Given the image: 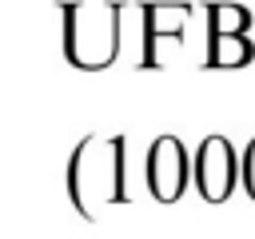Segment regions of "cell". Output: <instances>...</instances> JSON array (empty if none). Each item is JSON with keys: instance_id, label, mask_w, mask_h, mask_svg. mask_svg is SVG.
<instances>
[{"instance_id": "cell-1", "label": "cell", "mask_w": 255, "mask_h": 239, "mask_svg": "<svg viewBox=\"0 0 255 239\" xmlns=\"http://www.w3.org/2000/svg\"><path fill=\"white\" fill-rule=\"evenodd\" d=\"M183 179H187V159H183V143L175 135H159L151 143V155H147V183H151V195L171 203L183 195Z\"/></svg>"}, {"instance_id": "cell-2", "label": "cell", "mask_w": 255, "mask_h": 239, "mask_svg": "<svg viewBox=\"0 0 255 239\" xmlns=\"http://www.w3.org/2000/svg\"><path fill=\"white\" fill-rule=\"evenodd\" d=\"M231 147L223 135H207L199 143V155H195V183H199V195L207 203H223L227 191H231Z\"/></svg>"}, {"instance_id": "cell-3", "label": "cell", "mask_w": 255, "mask_h": 239, "mask_svg": "<svg viewBox=\"0 0 255 239\" xmlns=\"http://www.w3.org/2000/svg\"><path fill=\"white\" fill-rule=\"evenodd\" d=\"M251 56H255V48L243 36H219L215 40V64H223V68H243Z\"/></svg>"}, {"instance_id": "cell-4", "label": "cell", "mask_w": 255, "mask_h": 239, "mask_svg": "<svg viewBox=\"0 0 255 239\" xmlns=\"http://www.w3.org/2000/svg\"><path fill=\"white\" fill-rule=\"evenodd\" d=\"M151 28L159 32V36H175V32H183V24H187V8L183 4H159V8H151Z\"/></svg>"}, {"instance_id": "cell-5", "label": "cell", "mask_w": 255, "mask_h": 239, "mask_svg": "<svg viewBox=\"0 0 255 239\" xmlns=\"http://www.w3.org/2000/svg\"><path fill=\"white\" fill-rule=\"evenodd\" d=\"M243 28H247V8H239V4L215 8V32L219 36H243Z\"/></svg>"}, {"instance_id": "cell-6", "label": "cell", "mask_w": 255, "mask_h": 239, "mask_svg": "<svg viewBox=\"0 0 255 239\" xmlns=\"http://www.w3.org/2000/svg\"><path fill=\"white\" fill-rule=\"evenodd\" d=\"M243 171H247V191H251V199H255V139L247 143V167H243Z\"/></svg>"}]
</instances>
